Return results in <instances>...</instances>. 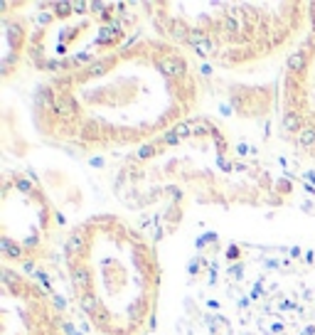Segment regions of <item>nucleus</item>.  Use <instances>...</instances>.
Wrapping results in <instances>:
<instances>
[{
	"instance_id": "f257e3e1",
	"label": "nucleus",
	"mask_w": 315,
	"mask_h": 335,
	"mask_svg": "<svg viewBox=\"0 0 315 335\" xmlns=\"http://www.w3.org/2000/svg\"><path fill=\"white\" fill-rule=\"evenodd\" d=\"M303 67H305V54H303V52L293 54V57H291V69H293V71H300Z\"/></svg>"
},
{
	"instance_id": "f03ea898",
	"label": "nucleus",
	"mask_w": 315,
	"mask_h": 335,
	"mask_svg": "<svg viewBox=\"0 0 315 335\" xmlns=\"http://www.w3.org/2000/svg\"><path fill=\"white\" fill-rule=\"evenodd\" d=\"M313 141H315V131H303V133H300V143H303V145H308V143H313Z\"/></svg>"
}]
</instances>
